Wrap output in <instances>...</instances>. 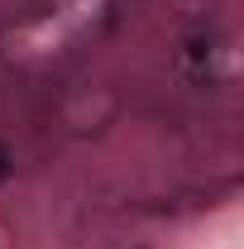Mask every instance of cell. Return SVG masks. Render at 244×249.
<instances>
[{
    "label": "cell",
    "mask_w": 244,
    "mask_h": 249,
    "mask_svg": "<svg viewBox=\"0 0 244 249\" xmlns=\"http://www.w3.org/2000/svg\"><path fill=\"white\" fill-rule=\"evenodd\" d=\"M5 178H10V154L0 149V182H5Z\"/></svg>",
    "instance_id": "obj_1"
}]
</instances>
